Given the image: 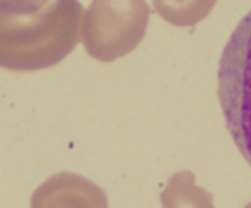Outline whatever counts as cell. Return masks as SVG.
Returning a JSON list of instances; mask_svg holds the SVG:
<instances>
[{
	"mask_svg": "<svg viewBox=\"0 0 251 208\" xmlns=\"http://www.w3.org/2000/svg\"><path fill=\"white\" fill-rule=\"evenodd\" d=\"M217 0H154V9L163 20L177 27H190L210 15Z\"/></svg>",
	"mask_w": 251,
	"mask_h": 208,
	"instance_id": "277c9868",
	"label": "cell"
},
{
	"mask_svg": "<svg viewBox=\"0 0 251 208\" xmlns=\"http://www.w3.org/2000/svg\"><path fill=\"white\" fill-rule=\"evenodd\" d=\"M217 83L228 132L251 167V11L240 20L224 47Z\"/></svg>",
	"mask_w": 251,
	"mask_h": 208,
	"instance_id": "7a4b0ae2",
	"label": "cell"
},
{
	"mask_svg": "<svg viewBox=\"0 0 251 208\" xmlns=\"http://www.w3.org/2000/svg\"><path fill=\"white\" fill-rule=\"evenodd\" d=\"M80 0H51L40 11L0 9V69L33 73L54 67L81 42Z\"/></svg>",
	"mask_w": 251,
	"mask_h": 208,
	"instance_id": "6da1fadb",
	"label": "cell"
},
{
	"mask_svg": "<svg viewBox=\"0 0 251 208\" xmlns=\"http://www.w3.org/2000/svg\"><path fill=\"white\" fill-rule=\"evenodd\" d=\"M51 0H0V9L7 13H34L40 11Z\"/></svg>",
	"mask_w": 251,
	"mask_h": 208,
	"instance_id": "5b68a950",
	"label": "cell"
},
{
	"mask_svg": "<svg viewBox=\"0 0 251 208\" xmlns=\"http://www.w3.org/2000/svg\"><path fill=\"white\" fill-rule=\"evenodd\" d=\"M150 6L145 0H92L83 13V46L98 62L130 54L145 38Z\"/></svg>",
	"mask_w": 251,
	"mask_h": 208,
	"instance_id": "3957f363",
	"label": "cell"
}]
</instances>
